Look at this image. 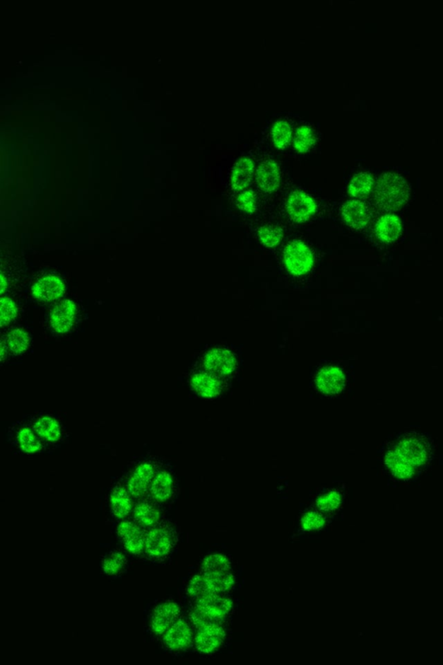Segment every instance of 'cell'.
I'll return each instance as SVG.
<instances>
[{"label":"cell","instance_id":"cell-1","mask_svg":"<svg viewBox=\"0 0 443 665\" xmlns=\"http://www.w3.org/2000/svg\"><path fill=\"white\" fill-rule=\"evenodd\" d=\"M411 188L403 176L385 173L377 181L374 200L377 207L384 212H396L410 199Z\"/></svg>","mask_w":443,"mask_h":665},{"label":"cell","instance_id":"cell-2","mask_svg":"<svg viewBox=\"0 0 443 665\" xmlns=\"http://www.w3.org/2000/svg\"><path fill=\"white\" fill-rule=\"evenodd\" d=\"M283 257L288 272L295 276L305 274L314 265L313 253L306 243L300 241L288 243L284 250Z\"/></svg>","mask_w":443,"mask_h":665},{"label":"cell","instance_id":"cell-3","mask_svg":"<svg viewBox=\"0 0 443 665\" xmlns=\"http://www.w3.org/2000/svg\"><path fill=\"white\" fill-rule=\"evenodd\" d=\"M175 533L167 526L154 527L146 535V551L150 557L163 559L170 555L175 545Z\"/></svg>","mask_w":443,"mask_h":665},{"label":"cell","instance_id":"cell-4","mask_svg":"<svg viewBox=\"0 0 443 665\" xmlns=\"http://www.w3.org/2000/svg\"><path fill=\"white\" fill-rule=\"evenodd\" d=\"M396 448L417 469L425 466L430 458L429 444L420 436H404Z\"/></svg>","mask_w":443,"mask_h":665},{"label":"cell","instance_id":"cell-5","mask_svg":"<svg viewBox=\"0 0 443 665\" xmlns=\"http://www.w3.org/2000/svg\"><path fill=\"white\" fill-rule=\"evenodd\" d=\"M180 608L175 602H164L153 610L150 628L157 636L163 635L179 620Z\"/></svg>","mask_w":443,"mask_h":665},{"label":"cell","instance_id":"cell-6","mask_svg":"<svg viewBox=\"0 0 443 665\" xmlns=\"http://www.w3.org/2000/svg\"><path fill=\"white\" fill-rule=\"evenodd\" d=\"M317 206L314 200L306 192L295 191L290 193L287 202V211L292 220L304 223L315 214Z\"/></svg>","mask_w":443,"mask_h":665},{"label":"cell","instance_id":"cell-7","mask_svg":"<svg viewBox=\"0 0 443 665\" xmlns=\"http://www.w3.org/2000/svg\"><path fill=\"white\" fill-rule=\"evenodd\" d=\"M203 365L210 373L219 376H226L236 369L237 361L230 351L225 349H214L208 352Z\"/></svg>","mask_w":443,"mask_h":665},{"label":"cell","instance_id":"cell-8","mask_svg":"<svg viewBox=\"0 0 443 665\" xmlns=\"http://www.w3.org/2000/svg\"><path fill=\"white\" fill-rule=\"evenodd\" d=\"M341 216L346 225L354 230L364 229L371 220L368 207L360 200H350L343 204Z\"/></svg>","mask_w":443,"mask_h":665},{"label":"cell","instance_id":"cell-9","mask_svg":"<svg viewBox=\"0 0 443 665\" xmlns=\"http://www.w3.org/2000/svg\"><path fill=\"white\" fill-rule=\"evenodd\" d=\"M226 633L221 625H211L199 629L195 643L200 652L205 654L217 651L225 640Z\"/></svg>","mask_w":443,"mask_h":665},{"label":"cell","instance_id":"cell-10","mask_svg":"<svg viewBox=\"0 0 443 665\" xmlns=\"http://www.w3.org/2000/svg\"><path fill=\"white\" fill-rule=\"evenodd\" d=\"M119 539L131 554L141 555L146 547V535L136 524L132 521H124L119 524L117 528Z\"/></svg>","mask_w":443,"mask_h":665},{"label":"cell","instance_id":"cell-11","mask_svg":"<svg viewBox=\"0 0 443 665\" xmlns=\"http://www.w3.org/2000/svg\"><path fill=\"white\" fill-rule=\"evenodd\" d=\"M345 381L344 373L336 366L324 367L316 376L317 388L319 391L327 395L343 391L345 386Z\"/></svg>","mask_w":443,"mask_h":665},{"label":"cell","instance_id":"cell-12","mask_svg":"<svg viewBox=\"0 0 443 665\" xmlns=\"http://www.w3.org/2000/svg\"><path fill=\"white\" fill-rule=\"evenodd\" d=\"M196 606L221 624L232 610L233 603L228 598L214 594L211 596L199 599L196 601Z\"/></svg>","mask_w":443,"mask_h":665},{"label":"cell","instance_id":"cell-13","mask_svg":"<svg viewBox=\"0 0 443 665\" xmlns=\"http://www.w3.org/2000/svg\"><path fill=\"white\" fill-rule=\"evenodd\" d=\"M76 307L74 301L64 300L56 305L51 315V324L54 330L64 334L71 330L75 322Z\"/></svg>","mask_w":443,"mask_h":665},{"label":"cell","instance_id":"cell-14","mask_svg":"<svg viewBox=\"0 0 443 665\" xmlns=\"http://www.w3.org/2000/svg\"><path fill=\"white\" fill-rule=\"evenodd\" d=\"M191 636L190 626L186 621L179 618L165 633L163 641L169 649L181 651L190 645Z\"/></svg>","mask_w":443,"mask_h":665},{"label":"cell","instance_id":"cell-15","mask_svg":"<svg viewBox=\"0 0 443 665\" xmlns=\"http://www.w3.org/2000/svg\"><path fill=\"white\" fill-rule=\"evenodd\" d=\"M256 183L265 192L272 193L280 187V175L278 165L272 160L261 162L256 170Z\"/></svg>","mask_w":443,"mask_h":665},{"label":"cell","instance_id":"cell-16","mask_svg":"<svg viewBox=\"0 0 443 665\" xmlns=\"http://www.w3.org/2000/svg\"><path fill=\"white\" fill-rule=\"evenodd\" d=\"M154 468L150 463H142L136 467L129 481V492L131 496L138 498L143 496L152 482Z\"/></svg>","mask_w":443,"mask_h":665},{"label":"cell","instance_id":"cell-17","mask_svg":"<svg viewBox=\"0 0 443 665\" xmlns=\"http://www.w3.org/2000/svg\"><path fill=\"white\" fill-rule=\"evenodd\" d=\"M64 289L63 281L59 277L48 276L33 285V294L38 300L51 301L63 295Z\"/></svg>","mask_w":443,"mask_h":665},{"label":"cell","instance_id":"cell-18","mask_svg":"<svg viewBox=\"0 0 443 665\" xmlns=\"http://www.w3.org/2000/svg\"><path fill=\"white\" fill-rule=\"evenodd\" d=\"M375 233L377 238L384 243H394L403 233L402 222L396 215H384L377 222Z\"/></svg>","mask_w":443,"mask_h":665},{"label":"cell","instance_id":"cell-19","mask_svg":"<svg viewBox=\"0 0 443 665\" xmlns=\"http://www.w3.org/2000/svg\"><path fill=\"white\" fill-rule=\"evenodd\" d=\"M384 463L392 475L401 480H409L417 470L396 447L385 455Z\"/></svg>","mask_w":443,"mask_h":665},{"label":"cell","instance_id":"cell-20","mask_svg":"<svg viewBox=\"0 0 443 665\" xmlns=\"http://www.w3.org/2000/svg\"><path fill=\"white\" fill-rule=\"evenodd\" d=\"M255 163L248 157L241 158L237 161L230 177L231 188L234 191H242L252 183Z\"/></svg>","mask_w":443,"mask_h":665},{"label":"cell","instance_id":"cell-21","mask_svg":"<svg viewBox=\"0 0 443 665\" xmlns=\"http://www.w3.org/2000/svg\"><path fill=\"white\" fill-rule=\"evenodd\" d=\"M191 386L200 396L217 397L220 393L222 385L218 378L211 373L200 372L191 378Z\"/></svg>","mask_w":443,"mask_h":665},{"label":"cell","instance_id":"cell-22","mask_svg":"<svg viewBox=\"0 0 443 665\" xmlns=\"http://www.w3.org/2000/svg\"><path fill=\"white\" fill-rule=\"evenodd\" d=\"M112 512L117 518H125L129 515L132 509L130 493L122 486H117L110 495Z\"/></svg>","mask_w":443,"mask_h":665},{"label":"cell","instance_id":"cell-23","mask_svg":"<svg viewBox=\"0 0 443 665\" xmlns=\"http://www.w3.org/2000/svg\"><path fill=\"white\" fill-rule=\"evenodd\" d=\"M173 490V480L170 473L167 471H161L154 478L151 485L152 497L154 500L164 502L170 499Z\"/></svg>","mask_w":443,"mask_h":665},{"label":"cell","instance_id":"cell-24","mask_svg":"<svg viewBox=\"0 0 443 665\" xmlns=\"http://www.w3.org/2000/svg\"><path fill=\"white\" fill-rule=\"evenodd\" d=\"M34 430L42 439L49 442H57L61 439V432L59 421L52 417H40L34 424Z\"/></svg>","mask_w":443,"mask_h":665},{"label":"cell","instance_id":"cell-25","mask_svg":"<svg viewBox=\"0 0 443 665\" xmlns=\"http://www.w3.org/2000/svg\"><path fill=\"white\" fill-rule=\"evenodd\" d=\"M207 585L215 594L225 593L232 589L235 584V577L229 572H213V573H203Z\"/></svg>","mask_w":443,"mask_h":665},{"label":"cell","instance_id":"cell-26","mask_svg":"<svg viewBox=\"0 0 443 665\" xmlns=\"http://www.w3.org/2000/svg\"><path fill=\"white\" fill-rule=\"evenodd\" d=\"M373 183H374V180L369 173H358L350 181L348 193L354 198H365L372 191Z\"/></svg>","mask_w":443,"mask_h":665},{"label":"cell","instance_id":"cell-27","mask_svg":"<svg viewBox=\"0 0 443 665\" xmlns=\"http://www.w3.org/2000/svg\"><path fill=\"white\" fill-rule=\"evenodd\" d=\"M134 516L138 524L145 527L155 525L160 518L159 510L146 502H141L134 508Z\"/></svg>","mask_w":443,"mask_h":665},{"label":"cell","instance_id":"cell-28","mask_svg":"<svg viewBox=\"0 0 443 665\" xmlns=\"http://www.w3.org/2000/svg\"><path fill=\"white\" fill-rule=\"evenodd\" d=\"M271 138L273 145L278 149H286L292 138V129L286 121H278L273 125Z\"/></svg>","mask_w":443,"mask_h":665},{"label":"cell","instance_id":"cell-29","mask_svg":"<svg viewBox=\"0 0 443 665\" xmlns=\"http://www.w3.org/2000/svg\"><path fill=\"white\" fill-rule=\"evenodd\" d=\"M30 337L24 330H14L7 336L6 345H8L11 353L21 354L28 349Z\"/></svg>","mask_w":443,"mask_h":665},{"label":"cell","instance_id":"cell-30","mask_svg":"<svg viewBox=\"0 0 443 665\" xmlns=\"http://www.w3.org/2000/svg\"><path fill=\"white\" fill-rule=\"evenodd\" d=\"M231 564L230 560L222 554H211L208 555L202 563L203 573H213V572H229Z\"/></svg>","mask_w":443,"mask_h":665},{"label":"cell","instance_id":"cell-31","mask_svg":"<svg viewBox=\"0 0 443 665\" xmlns=\"http://www.w3.org/2000/svg\"><path fill=\"white\" fill-rule=\"evenodd\" d=\"M187 594L189 596L196 599V601L203 598L211 596L215 593L207 585L203 574L196 575L191 579L187 586Z\"/></svg>","mask_w":443,"mask_h":665},{"label":"cell","instance_id":"cell-32","mask_svg":"<svg viewBox=\"0 0 443 665\" xmlns=\"http://www.w3.org/2000/svg\"><path fill=\"white\" fill-rule=\"evenodd\" d=\"M313 130L308 126H300L296 130L294 146L298 153H307L314 143Z\"/></svg>","mask_w":443,"mask_h":665},{"label":"cell","instance_id":"cell-33","mask_svg":"<svg viewBox=\"0 0 443 665\" xmlns=\"http://www.w3.org/2000/svg\"><path fill=\"white\" fill-rule=\"evenodd\" d=\"M258 237L264 246L273 248L283 241V231L278 226H266L258 230Z\"/></svg>","mask_w":443,"mask_h":665},{"label":"cell","instance_id":"cell-34","mask_svg":"<svg viewBox=\"0 0 443 665\" xmlns=\"http://www.w3.org/2000/svg\"><path fill=\"white\" fill-rule=\"evenodd\" d=\"M18 441L21 450L26 453H36L41 449L40 440L29 428H23L18 432Z\"/></svg>","mask_w":443,"mask_h":665},{"label":"cell","instance_id":"cell-35","mask_svg":"<svg viewBox=\"0 0 443 665\" xmlns=\"http://www.w3.org/2000/svg\"><path fill=\"white\" fill-rule=\"evenodd\" d=\"M126 563V559L122 553L112 552L104 559L102 569L107 575L117 574L124 568Z\"/></svg>","mask_w":443,"mask_h":665},{"label":"cell","instance_id":"cell-36","mask_svg":"<svg viewBox=\"0 0 443 665\" xmlns=\"http://www.w3.org/2000/svg\"><path fill=\"white\" fill-rule=\"evenodd\" d=\"M341 504V496L338 491H331L329 493L323 495L316 501L317 507L324 512H332L338 509Z\"/></svg>","mask_w":443,"mask_h":665},{"label":"cell","instance_id":"cell-37","mask_svg":"<svg viewBox=\"0 0 443 665\" xmlns=\"http://www.w3.org/2000/svg\"><path fill=\"white\" fill-rule=\"evenodd\" d=\"M325 524V517L318 512H308L302 519V527L306 531H318L324 527Z\"/></svg>","mask_w":443,"mask_h":665},{"label":"cell","instance_id":"cell-38","mask_svg":"<svg viewBox=\"0 0 443 665\" xmlns=\"http://www.w3.org/2000/svg\"><path fill=\"white\" fill-rule=\"evenodd\" d=\"M17 307L13 300L3 297L1 299V317H0V323L2 327L8 325L15 317L17 316Z\"/></svg>","mask_w":443,"mask_h":665},{"label":"cell","instance_id":"cell-39","mask_svg":"<svg viewBox=\"0 0 443 665\" xmlns=\"http://www.w3.org/2000/svg\"><path fill=\"white\" fill-rule=\"evenodd\" d=\"M237 206L240 210L249 212V214L256 212V197L255 192L250 190L242 192L237 197Z\"/></svg>","mask_w":443,"mask_h":665},{"label":"cell","instance_id":"cell-40","mask_svg":"<svg viewBox=\"0 0 443 665\" xmlns=\"http://www.w3.org/2000/svg\"><path fill=\"white\" fill-rule=\"evenodd\" d=\"M190 617L192 623H194L196 628L198 629H201L211 625H221L219 622L215 620L214 618L202 612V611L199 609L196 606L191 611Z\"/></svg>","mask_w":443,"mask_h":665},{"label":"cell","instance_id":"cell-41","mask_svg":"<svg viewBox=\"0 0 443 665\" xmlns=\"http://www.w3.org/2000/svg\"><path fill=\"white\" fill-rule=\"evenodd\" d=\"M0 354H0L1 355V361L4 362V359H5V357L6 354V344L3 341L1 342V353Z\"/></svg>","mask_w":443,"mask_h":665},{"label":"cell","instance_id":"cell-42","mask_svg":"<svg viewBox=\"0 0 443 665\" xmlns=\"http://www.w3.org/2000/svg\"><path fill=\"white\" fill-rule=\"evenodd\" d=\"M6 286V278L5 277H4V274H1V293L5 292Z\"/></svg>","mask_w":443,"mask_h":665}]
</instances>
